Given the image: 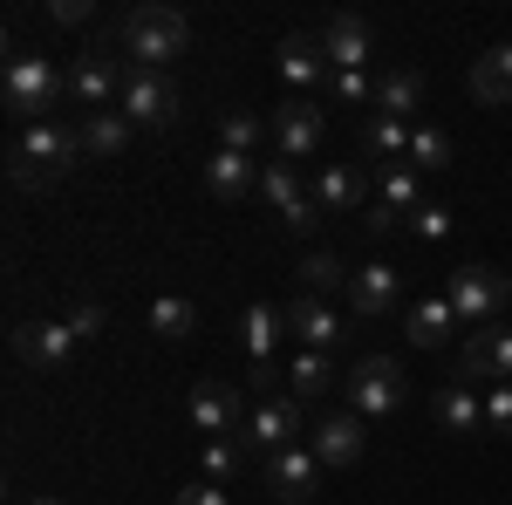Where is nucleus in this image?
Wrapping results in <instances>:
<instances>
[{
  "instance_id": "obj_1",
  "label": "nucleus",
  "mask_w": 512,
  "mask_h": 505,
  "mask_svg": "<svg viewBox=\"0 0 512 505\" xmlns=\"http://www.w3.org/2000/svg\"><path fill=\"white\" fill-rule=\"evenodd\" d=\"M76 157H82V123H62V117L21 123V137L7 151V185L14 192H48L76 171Z\"/></svg>"
},
{
  "instance_id": "obj_2",
  "label": "nucleus",
  "mask_w": 512,
  "mask_h": 505,
  "mask_svg": "<svg viewBox=\"0 0 512 505\" xmlns=\"http://www.w3.org/2000/svg\"><path fill=\"white\" fill-rule=\"evenodd\" d=\"M117 41H123V55H137L144 69H164V62H178V55L192 48V21H185L178 7L144 0V7H130L117 21Z\"/></svg>"
},
{
  "instance_id": "obj_3",
  "label": "nucleus",
  "mask_w": 512,
  "mask_h": 505,
  "mask_svg": "<svg viewBox=\"0 0 512 505\" xmlns=\"http://www.w3.org/2000/svg\"><path fill=\"white\" fill-rule=\"evenodd\" d=\"M0 96L21 123H48V110L69 96V69H55L48 55H14L7 76H0Z\"/></svg>"
},
{
  "instance_id": "obj_4",
  "label": "nucleus",
  "mask_w": 512,
  "mask_h": 505,
  "mask_svg": "<svg viewBox=\"0 0 512 505\" xmlns=\"http://www.w3.org/2000/svg\"><path fill=\"white\" fill-rule=\"evenodd\" d=\"M444 301L458 314V328H492L512 308V280L499 267H451L444 273Z\"/></svg>"
},
{
  "instance_id": "obj_5",
  "label": "nucleus",
  "mask_w": 512,
  "mask_h": 505,
  "mask_svg": "<svg viewBox=\"0 0 512 505\" xmlns=\"http://www.w3.org/2000/svg\"><path fill=\"white\" fill-rule=\"evenodd\" d=\"M342 389H349V410L362 417V424H383V417H396V410H403V396H410V383H403V362H396V355H362Z\"/></svg>"
},
{
  "instance_id": "obj_6",
  "label": "nucleus",
  "mask_w": 512,
  "mask_h": 505,
  "mask_svg": "<svg viewBox=\"0 0 512 505\" xmlns=\"http://www.w3.org/2000/svg\"><path fill=\"white\" fill-rule=\"evenodd\" d=\"M123 82H130V69H123V55H110V41H103V35L89 41L82 55H69V96H76L89 117L117 103V96H123Z\"/></svg>"
},
{
  "instance_id": "obj_7",
  "label": "nucleus",
  "mask_w": 512,
  "mask_h": 505,
  "mask_svg": "<svg viewBox=\"0 0 512 505\" xmlns=\"http://www.w3.org/2000/svg\"><path fill=\"white\" fill-rule=\"evenodd\" d=\"M7 349H14L21 369H35V376H69L76 369V328L69 321H21L7 335Z\"/></svg>"
},
{
  "instance_id": "obj_8",
  "label": "nucleus",
  "mask_w": 512,
  "mask_h": 505,
  "mask_svg": "<svg viewBox=\"0 0 512 505\" xmlns=\"http://www.w3.org/2000/svg\"><path fill=\"white\" fill-rule=\"evenodd\" d=\"M301 424H308V403L301 396H287V389H274V396H260L253 410H246V424H239V444L246 451H287L294 437H301Z\"/></svg>"
},
{
  "instance_id": "obj_9",
  "label": "nucleus",
  "mask_w": 512,
  "mask_h": 505,
  "mask_svg": "<svg viewBox=\"0 0 512 505\" xmlns=\"http://www.w3.org/2000/svg\"><path fill=\"white\" fill-rule=\"evenodd\" d=\"M178 82L158 76V69H130V82H123V96H117V110L130 123H144V130H171L178 123Z\"/></svg>"
},
{
  "instance_id": "obj_10",
  "label": "nucleus",
  "mask_w": 512,
  "mask_h": 505,
  "mask_svg": "<svg viewBox=\"0 0 512 505\" xmlns=\"http://www.w3.org/2000/svg\"><path fill=\"white\" fill-rule=\"evenodd\" d=\"M458 383H512V321L472 328L458 349Z\"/></svg>"
},
{
  "instance_id": "obj_11",
  "label": "nucleus",
  "mask_w": 512,
  "mask_h": 505,
  "mask_svg": "<svg viewBox=\"0 0 512 505\" xmlns=\"http://www.w3.org/2000/svg\"><path fill=\"white\" fill-rule=\"evenodd\" d=\"M267 123H274V144H280V157H287V164L315 157L321 137H328V117L315 110V96H287V103H280Z\"/></svg>"
},
{
  "instance_id": "obj_12",
  "label": "nucleus",
  "mask_w": 512,
  "mask_h": 505,
  "mask_svg": "<svg viewBox=\"0 0 512 505\" xmlns=\"http://www.w3.org/2000/svg\"><path fill=\"white\" fill-rule=\"evenodd\" d=\"M321 471H328V465H321L308 444H287V451H274V458H267V492H274L280 505H315Z\"/></svg>"
},
{
  "instance_id": "obj_13",
  "label": "nucleus",
  "mask_w": 512,
  "mask_h": 505,
  "mask_svg": "<svg viewBox=\"0 0 512 505\" xmlns=\"http://www.w3.org/2000/svg\"><path fill=\"white\" fill-rule=\"evenodd\" d=\"M185 410H192V424L205 430V437H239V424H246L239 389L219 383V376H198V383L185 389Z\"/></svg>"
},
{
  "instance_id": "obj_14",
  "label": "nucleus",
  "mask_w": 512,
  "mask_h": 505,
  "mask_svg": "<svg viewBox=\"0 0 512 505\" xmlns=\"http://www.w3.org/2000/svg\"><path fill=\"white\" fill-rule=\"evenodd\" d=\"M349 308L362 314V321H390V314L403 308V273H396L390 260H369L362 273H349Z\"/></svg>"
},
{
  "instance_id": "obj_15",
  "label": "nucleus",
  "mask_w": 512,
  "mask_h": 505,
  "mask_svg": "<svg viewBox=\"0 0 512 505\" xmlns=\"http://www.w3.org/2000/svg\"><path fill=\"white\" fill-rule=\"evenodd\" d=\"M308 451H315V458H321L328 471H342V465H355V458L369 451V424H362L355 410H335V417H315V444H308Z\"/></svg>"
},
{
  "instance_id": "obj_16",
  "label": "nucleus",
  "mask_w": 512,
  "mask_h": 505,
  "mask_svg": "<svg viewBox=\"0 0 512 505\" xmlns=\"http://www.w3.org/2000/svg\"><path fill=\"white\" fill-rule=\"evenodd\" d=\"M274 55H280V76H287L294 96H315L321 82L335 76V69H328V55H321V35H287Z\"/></svg>"
},
{
  "instance_id": "obj_17",
  "label": "nucleus",
  "mask_w": 512,
  "mask_h": 505,
  "mask_svg": "<svg viewBox=\"0 0 512 505\" xmlns=\"http://www.w3.org/2000/svg\"><path fill=\"white\" fill-rule=\"evenodd\" d=\"M321 55H328V69H369V21L362 14H328L321 21Z\"/></svg>"
},
{
  "instance_id": "obj_18",
  "label": "nucleus",
  "mask_w": 512,
  "mask_h": 505,
  "mask_svg": "<svg viewBox=\"0 0 512 505\" xmlns=\"http://www.w3.org/2000/svg\"><path fill=\"white\" fill-rule=\"evenodd\" d=\"M205 192L219 198V205H239L246 192H260V164L239 151H212L205 157Z\"/></svg>"
},
{
  "instance_id": "obj_19",
  "label": "nucleus",
  "mask_w": 512,
  "mask_h": 505,
  "mask_svg": "<svg viewBox=\"0 0 512 505\" xmlns=\"http://www.w3.org/2000/svg\"><path fill=\"white\" fill-rule=\"evenodd\" d=\"M328 219H342V212H362V171L355 164H315V185H308Z\"/></svg>"
},
{
  "instance_id": "obj_20",
  "label": "nucleus",
  "mask_w": 512,
  "mask_h": 505,
  "mask_svg": "<svg viewBox=\"0 0 512 505\" xmlns=\"http://www.w3.org/2000/svg\"><path fill=\"white\" fill-rule=\"evenodd\" d=\"M431 417H437L444 437H478V430H485V403H478L465 383H444L431 396Z\"/></svg>"
},
{
  "instance_id": "obj_21",
  "label": "nucleus",
  "mask_w": 512,
  "mask_h": 505,
  "mask_svg": "<svg viewBox=\"0 0 512 505\" xmlns=\"http://www.w3.org/2000/svg\"><path fill=\"white\" fill-rule=\"evenodd\" d=\"M280 335H287V314L267 308V301H253V308L239 314V349L253 355V369H267V362H274Z\"/></svg>"
},
{
  "instance_id": "obj_22",
  "label": "nucleus",
  "mask_w": 512,
  "mask_h": 505,
  "mask_svg": "<svg viewBox=\"0 0 512 505\" xmlns=\"http://www.w3.org/2000/svg\"><path fill=\"white\" fill-rule=\"evenodd\" d=\"M472 96L485 103V110H506L512 103V41L485 48V55L472 62Z\"/></svg>"
},
{
  "instance_id": "obj_23",
  "label": "nucleus",
  "mask_w": 512,
  "mask_h": 505,
  "mask_svg": "<svg viewBox=\"0 0 512 505\" xmlns=\"http://www.w3.org/2000/svg\"><path fill=\"white\" fill-rule=\"evenodd\" d=\"M458 328V314H451V301L444 294H424V301H410L403 308V335L417 342V349H444V335Z\"/></svg>"
},
{
  "instance_id": "obj_24",
  "label": "nucleus",
  "mask_w": 512,
  "mask_h": 505,
  "mask_svg": "<svg viewBox=\"0 0 512 505\" xmlns=\"http://www.w3.org/2000/svg\"><path fill=\"white\" fill-rule=\"evenodd\" d=\"M417 110H424V76H417V69H383V76H376V117L410 123Z\"/></svg>"
},
{
  "instance_id": "obj_25",
  "label": "nucleus",
  "mask_w": 512,
  "mask_h": 505,
  "mask_svg": "<svg viewBox=\"0 0 512 505\" xmlns=\"http://www.w3.org/2000/svg\"><path fill=\"white\" fill-rule=\"evenodd\" d=\"M328 389H342V376H335L328 349H301L294 362H287V396H301V403H321Z\"/></svg>"
},
{
  "instance_id": "obj_26",
  "label": "nucleus",
  "mask_w": 512,
  "mask_h": 505,
  "mask_svg": "<svg viewBox=\"0 0 512 505\" xmlns=\"http://www.w3.org/2000/svg\"><path fill=\"white\" fill-rule=\"evenodd\" d=\"M130 130H137V123L123 117V110H96V117H82V157H123V151H130Z\"/></svg>"
},
{
  "instance_id": "obj_27",
  "label": "nucleus",
  "mask_w": 512,
  "mask_h": 505,
  "mask_svg": "<svg viewBox=\"0 0 512 505\" xmlns=\"http://www.w3.org/2000/svg\"><path fill=\"white\" fill-rule=\"evenodd\" d=\"M362 157H369V164H383V171H390L396 157H410V123L376 117V110H369V123H362Z\"/></svg>"
},
{
  "instance_id": "obj_28",
  "label": "nucleus",
  "mask_w": 512,
  "mask_h": 505,
  "mask_svg": "<svg viewBox=\"0 0 512 505\" xmlns=\"http://www.w3.org/2000/svg\"><path fill=\"white\" fill-rule=\"evenodd\" d=\"M287 328H294V335H301L308 349H328V342L342 335V321H335V308H328V301H315V294H301V301L287 308Z\"/></svg>"
},
{
  "instance_id": "obj_29",
  "label": "nucleus",
  "mask_w": 512,
  "mask_h": 505,
  "mask_svg": "<svg viewBox=\"0 0 512 505\" xmlns=\"http://www.w3.org/2000/svg\"><path fill=\"white\" fill-rule=\"evenodd\" d=\"M260 137H274V123L260 117V110H219V151L253 157V151H260Z\"/></svg>"
},
{
  "instance_id": "obj_30",
  "label": "nucleus",
  "mask_w": 512,
  "mask_h": 505,
  "mask_svg": "<svg viewBox=\"0 0 512 505\" xmlns=\"http://www.w3.org/2000/svg\"><path fill=\"white\" fill-rule=\"evenodd\" d=\"M451 157H458L451 130H437V123H417L410 130V171H451Z\"/></svg>"
},
{
  "instance_id": "obj_31",
  "label": "nucleus",
  "mask_w": 512,
  "mask_h": 505,
  "mask_svg": "<svg viewBox=\"0 0 512 505\" xmlns=\"http://www.w3.org/2000/svg\"><path fill=\"white\" fill-rule=\"evenodd\" d=\"M260 198H267L280 219H287V212H294V205L308 198V185H301V171H294V164L280 157V164H260Z\"/></svg>"
},
{
  "instance_id": "obj_32",
  "label": "nucleus",
  "mask_w": 512,
  "mask_h": 505,
  "mask_svg": "<svg viewBox=\"0 0 512 505\" xmlns=\"http://www.w3.org/2000/svg\"><path fill=\"white\" fill-rule=\"evenodd\" d=\"M198 465H205V485H233L239 471H246V444L239 437H205Z\"/></svg>"
},
{
  "instance_id": "obj_33",
  "label": "nucleus",
  "mask_w": 512,
  "mask_h": 505,
  "mask_svg": "<svg viewBox=\"0 0 512 505\" xmlns=\"http://www.w3.org/2000/svg\"><path fill=\"white\" fill-rule=\"evenodd\" d=\"M151 328H158L164 342H185V335L198 328V308L185 301V294H158V301H151Z\"/></svg>"
},
{
  "instance_id": "obj_34",
  "label": "nucleus",
  "mask_w": 512,
  "mask_h": 505,
  "mask_svg": "<svg viewBox=\"0 0 512 505\" xmlns=\"http://www.w3.org/2000/svg\"><path fill=\"white\" fill-rule=\"evenodd\" d=\"M301 287H308V294H315V301H328V294H335V287H349V273H342V260H335V253H328V246H315V253H308V260H301Z\"/></svg>"
},
{
  "instance_id": "obj_35",
  "label": "nucleus",
  "mask_w": 512,
  "mask_h": 505,
  "mask_svg": "<svg viewBox=\"0 0 512 505\" xmlns=\"http://www.w3.org/2000/svg\"><path fill=\"white\" fill-rule=\"evenodd\" d=\"M383 205H390V212H403V219L424 205V198H417V171H410V164H390V171H383Z\"/></svg>"
},
{
  "instance_id": "obj_36",
  "label": "nucleus",
  "mask_w": 512,
  "mask_h": 505,
  "mask_svg": "<svg viewBox=\"0 0 512 505\" xmlns=\"http://www.w3.org/2000/svg\"><path fill=\"white\" fill-rule=\"evenodd\" d=\"M403 226L424 239V246H437V239H451V205H417V212H410Z\"/></svg>"
},
{
  "instance_id": "obj_37",
  "label": "nucleus",
  "mask_w": 512,
  "mask_h": 505,
  "mask_svg": "<svg viewBox=\"0 0 512 505\" xmlns=\"http://www.w3.org/2000/svg\"><path fill=\"white\" fill-rule=\"evenodd\" d=\"M69 328H76V342H96V335H103V328H110V308H103V301H89V294H82L76 308H69Z\"/></svg>"
},
{
  "instance_id": "obj_38",
  "label": "nucleus",
  "mask_w": 512,
  "mask_h": 505,
  "mask_svg": "<svg viewBox=\"0 0 512 505\" xmlns=\"http://www.w3.org/2000/svg\"><path fill=\"white\" fill-rule=\"evenodd\" d=\"M485 430H492V437H512V383L485 389Z\"/></svg>"
},
{
  "instance_id": "obj_39",
  "label": "nucleus",
  "mask_w": 512,
  "mask_h": 505,
  "mask_svg": "<svg viewBox=\"0 0 512 505\" xmlns=\"http://www.w3.org/2000/svg\"><path fill=\"white\" fill-rule=\"evenodd\" d=\"M328 89H335L342 103H369V110H376V82L362 76V69H335V76H328Z\"/></svg>"
},
{
  "instance_id": "obj_40",
  "label": "nucleus",
  "mask_w": 512,
  "mask_h": 505,
  "mask_svg": "<svg viewBox=\"0 0 512 505\" xmlns=\"http://www.w3.org/2000/svg\"><path fill=\"white\" fill-rule=\"evenodd\" d=\"M89 14H96L89 0H55V7H48V21H55V28H82Z\"/></svg>"
},
{
  "instance_id": "obj_41",
  "label": "nucleus",
  "mask_w": 512,
  "mask_h": 505,
  "mask_svg": "<svg viewBox=\"0 0 512 505\" xmlns=\"http://www.w3.org/2000/svg\"><path fill=\"white\" fill-rule=\"evenodd\" d=\"M362 226H369V239H383V233H396V226H403V212H390V205H383V198H376V205H369V219H362Z\"/></svg>"
},
{
  "instance_id": "obj_42",
  "label": "nucleus",
  "mask_w": 512,
  "mask_h": 505,
  "mask_svg": "<svg viewBox=\"0 0 512 505\" xmlns=\"http://www.w3.org/2000/svg\"><path fill=\"white\" fill-rule=\"evenodd\" d=\"M315 219H321V205H315V198H301V205H294L280 226H287V233H315Z\"/></svg>"
},
{
  "instance_id": "obj_43",
  "label": "nucleus",
  "mask_w": 512,
  "mask_h": 505,
  "mask_svg": "<svg viewBox=\"0 0 512 505\" xmlns=\"http://www.w3.org/2000/svg\"><path fill=\"white\" fill-rule=\"evenodd\" d=\"M178 505H226V485H205V478H198V485L178 492Z\"/></svg>"
},
{
  "instance_id": "obj_44",
  "label": "nucleus",
  "mask_w": 512,
  "mask_h": 505,
  "mask_svg": "<svg viewBox=\"0 0 512 505\" xmlns=\"http://www.w3.org/2000/svg\"><path fill=\"white\" fill-rule=\"evenodd\" d=\"M28 505H62V499H28Z\"/></svg>"
}]
</instances>
